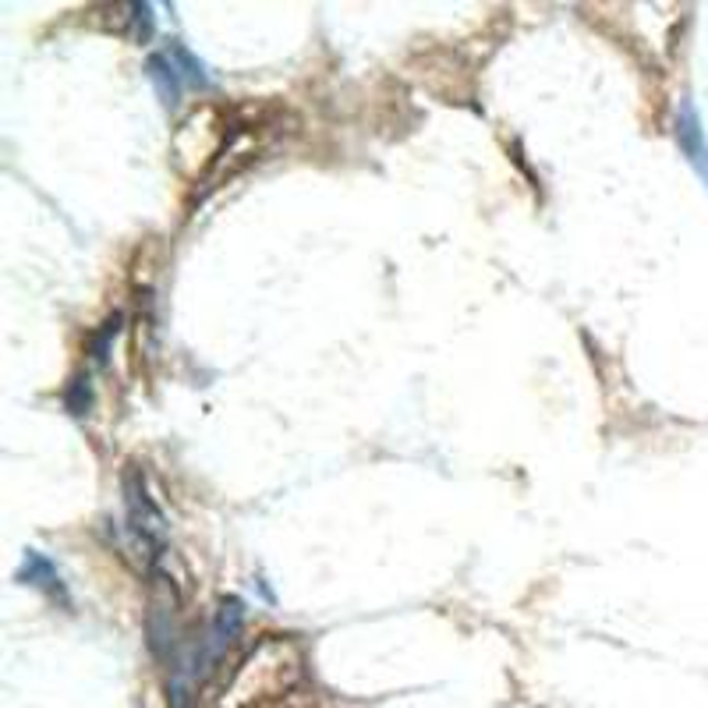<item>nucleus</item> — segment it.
<instances>
[{
	"mask_svg": "<svg viewBox=\"0 0 708 708\" xmlns=\"http://www.w3.org/2000/svg\"><path fill=\"white\" fill-rule=\"evenodd\" d=\"M121 490H124V507H128V528H132V535L138 539V546L149 549V557H160L164 539H167V517L153 503L146 475H142L138 468H128V471H124Z\"/></svg>",
	"mask_w": 708,
	"mask_h": 708,
	"instance_id": "1",
	"label": "nucleus"
},
{
	"mask_svg": "<svg viewBox=\"0 0 708 708\" xmlns=\"http://www.w3.org/2000/svg\"><path fill=\"white\" fill-rule=\"evenodd\" d=\"M241 623H245V603L241 599H224V603H220L216 617H213L210 631H206V641H202V649L192 655L199 676H206V670L216 663V659L224 655L234 641H238Z\"/></svg>",
	"mask_w": 708,
	"mask_h": 708,
	"instance_id": "2",
	"label": "nucleus"
},
{
	"mask_svg": "<svg viewBox=\"0 0 708 708\" xmlns=\"http://www.w3.org/2000/svg\"><path fill=\"white\" fill-rule=\"evenodd\" d=\"M676 142H681L687 164L698 170L705 188H708V142H705L701 117H698V110L690 100H684L681 110H676Z\"/></svg>",
	"mask_w": 708,
	"mask_h": 708,
	"instance_id": "3",
	"label": "nucleus"
},
{
	"mask_svg": "<svg viewBox=\"0 0 708 708\" xmlns=\"http://www.w3.org/2000/svg\"><path fill=\"white\" fill-rule=\"evenodd\" d=\"M146 78L153 82L156 97H160L164 106L175 110V106L181 103L184 78H181V71H178L175 60H170V54H153V57L146 60Z\"/></svg>",
	"mask_w": 708,
	"mask_h": 708,
	"instance_id": "4",
	"label": "nucleus"
},
{
	"mask_svg": "<svg viewBox=\"0 0 708 708\" xmlns=\"http://www.w3.org/2000/svg\"><path fill=\"white\" fill-rule=\"evenodd\" d=\"M19 581H22V585H29V588H40L46 595H60V599H65V581H60L57 563L50 557H43L40 549H29V553H25Z\"/></svg>",
	"mask_w": 708,
	"mask_h": 708,
	"instance_id": "5",
	"label": "nucleus"
},
{
	"mask_svg": "<svg viewBox=\"0 0 708 708\" xmlns=\"http://www.w3.org/2000/svg\"><path fill=\"white\" fill-rule=\"evenodd\" d=\"M167 54H170V60H175V65H178V71H181V78H184V82H188V86L210 89V82H213V78H210L206 65H202V60H199V57H195L192 50H188V46H184V43H178V40H175V43H170V50H167Z\"/></svg>",
	"mask_w": 708,
	"mask_h": 708,
	"instance_id": "6",
	"label": "nucleus"
},
{
	"mask_svg": "<svg viewBox=\"0 0 708 708\" xmlns=\"http://www.w3.org/2000/svg\"><path fill=\"white\" fill-rule=\"evenodd\" d=\"M149 649L160 659L175 649V620H170V613L164 606H153L149 613Z\"/></svg>",
	"mask_w": 708,
	"mask_h": 708,
	"instance_id": "7",
	"label": "nucleus"
},
{
	"mask_svg": "<svg viewBox=\"0 0 708 708\" xmlns=\"http://www.w3.org/2000/svg\"><path fill=\"white\" fill-rule=\"evenodd\" d=\"M65 407H68L71 415H89V407H92V383H89V375H75V380L68 383Z\"/></svg>",
	"mask_w": 708,
	"mask_h": 708,
	"instance_id": "8",
	"label": "nucleus"
},
{
	"mask_svg": "<svg viewBox=\"0 0 708 708\" xmlns=\"http://www.w3.org/2000/svg\"><path fill=\"white\" fill-rule=\"evenodd\" d=\"M128 25H132V40L135 43H149V36H153V25H156V19H153V4H128Z\"/></svg>",
	"mask_w": 708,
	"mask_h": 708,
	"instance_id": "9",
	"label": "nucleus"
},
{
	"mask_svg": "<svg viewBox=\"0 0 708 708\" xmlns=\"http://www.w3.org/2000/svg\"><path fill=\"white\" fill-rule=\"evenodd\" d=\"M121 323H124V316H121V312H114V316H110V319H106V323L100 326V334H97V337H92V358H97V361H100V366H103V361H106V351H110V344H114V337L121 334Z\"/></svg>",
	"mask_w": 708,
	"mask_h": 708,
	"instance_id": "10",
	"label": "nucleus"
}]
</instances>
